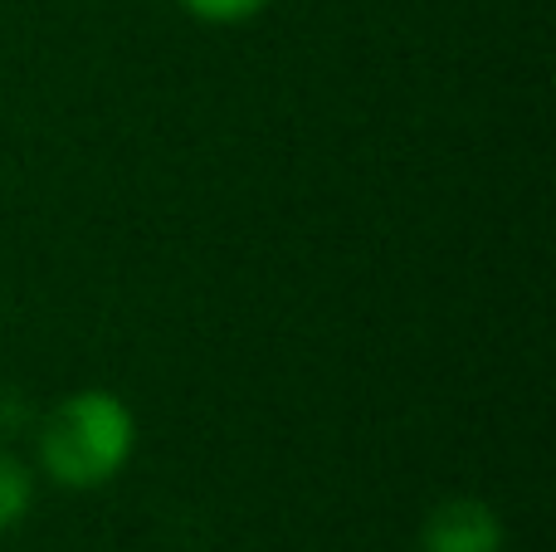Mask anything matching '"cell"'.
Masks as SVG:
<instances>
[{"instance_id":"obj_4","label":"cell","mask_w":556,"mask_h":552,"mask_svg":"<svg viewBox=\"0 0 556 552\" xmlns=\"http://www.w3.org/2000/svg\"><path fill=\"white\" fill-rule=\"evenodd\" d=\"M176 5L191 20H201V25H250L274 0H176Z\"/></svg>"},{"instance_id":"obj_2","label":"cell","mask_w":556,"mask_h":552,"mask_svg":"<svg viewBox=\"0 0 556 552\" xmlns=\"http://www.w3.org/2000/svg\"><path fill=\"white\" fill-rule=\"evenodd\" d=\"M503 543L508 534H503L498 509L473 494L444 499L420 524V552H503Z\"/></svg>"},{"instance_id":"obj_3","label":"cell","mask_w":556,"mask_h":552,"mask_svg":"<svg viewBox=\"0 0 556 552\" xmlns=\"http://www.w3.org/2000/svg\"><path fill=\"white\" fill-rule=\"evenodd\" d=\"M35 494H39L35 465L10 455V450H0V534L25 524L29 509H35Z\"/></svg>"},{"instance_id":"obj_1","label":"cell","mask_w":556,"mask_h":552,"mask_svg":"<svg viewBox=\"0 0 556 552\" xmlns=\"http://www.w3.org/2000/svg\"><path fill=\"white\" fill-rule=\"evenodd\" d=\"M137 416L117 391L84 387L54 401L35 440V475L68 494L103 489L132 465Z\"/></svg>"}]
</instances>
